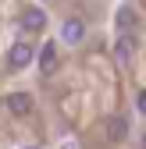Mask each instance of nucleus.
<instances>
[{
  "label": "nucleus",
  "instance_id": "nucleus-11",
  "mask_svg": "<svg viewBox=\"0 0 146 149\" xmlns=\"http://www.w3.org/2000/svg\"><path fill=\"white\" fill-rule=\"evenodd\" d=\"M29 149H36V146H29Z\"/></svg>",
  "mask_w": 146,
  "mask_h": 149
},
{
  "label": "nucleus",
  "instance_id": "nucleus-6",
  "mask_svg": "<svg viewBox=\"0 0 146 149\" xmlns=\"http://www.w3.org/2000/svg\"><path fill=\"white\" fill-rule=\"evenodd\" d=\"M53 68H57V43H46V46H39V71L53 74Z\"/></svg>",
  "mask_w": 146,
  "mask_h": 149
},
{
  "label": "nucleus",
  "instance_id": "nucleus-7",
  "mask_svg": "<svg viewBox=\"0 0 146 149\" xmlns=\"http://www.w3.org/2000/svg\"><path fill=\"white\" fill-rule=\"evenodd\" d=\"M114 53H118V61H121V64H128V61H132V53H135V39H132L128 32H121V36H118Z\"/></svg>",
  "mask_w": 146,
  "mask_h": 149
},
{
  "label": "nucleus",
  "instance_id": "nucleus-8",
  "mask_svg": "<svg viewBox=\"0 0 146 149\" xmlns=\"http://www.w3.org/2000/svg\"><path fill=\"white\" fill-rule=\"evenodd\" d=\"M132 25H135V14H132V7H121V11H118V29H121V32H128Z\"/></svg>",
  "mask_w": 146,
  "mask_h": 149
},
{
  "label": "nucleus",
  "instance_id": "nucleus-2",
  "mask_svg": "<svg viewBox=\"0 0 146 149\" xmlns=\"http://www.w3.org/2000/svg\"><path fill=\"white\" fill-rule=\"evenodd\" d=\"M4 107L11 110L14 117H25V114H32V96H29V92H7Z\"/></svg>",
  "mask_w": 146,
  "mask_h": 149
},
{
  "label": "nucleus",
  "instance_id": "nucleus-3",
  "mask_svg": "<svg viewBox=\"0 0 146 149\" xmlns=\"http://www.w3.org/2000/svg\"><path fill=\"white\" fill-rule=\"evenodd\" d=\"M18 22H22V32H43V29H46V14H43L39 7H25Z\"/></svg>",
  "mask_w": 146,
  "mask_h": 149
},
{
  "label": "nucleus",
  "instance_id": "nucleus-9",
  "mask_svg": "<svg viewBox=\"0 0 146 149\" xmlns=\"http://www.w3.org/2000/svg\"><path fill=\"white\" fill-rule=\"evenodd\" d=\"M135 107H139V114H146V89L139 92V100H135Z\"/></svg>",
  "mask_w": 146,
  "mask_h": 149
},
{
  "label": "nucleus",
  "instance_id": "nucleus-4",
  "mask_svg": "<svg viewBox=\"0 0 146 149\" xmlns=\"http://www.w3.org/2000/svg\"><path fill=\"white\" fill-rule=\"evenodd\" d=\"M103 128H107V139H111V142H125V139H128V121H125L121 114H111Z\"/></svg>",
  "mask_w": 146,
  "mask_h": 149
},
{
  "label": "nucleus",
  "instance_id": "nucleus-10",
  "mask_svg": "<svg viewBox=\"0 0 146 149\" xmlns=\"http://www.w3.org/2000/svg\"><path fill=\"white\" fill-rule=\"evenodd\" d=\"M142 149H146V135H142Z\"/></svg>",
  "mask_w": 146,
  "mask_h": 149
},
{
  "label": "nucleus",
  "instance_id": "nucleus-1",
  "mask_svg": "<svg viewBox=\"0 0 146 149\" xmlns=\"http://www.w3.org/2000/svg\"><path fill=\"white\" fill-rule=\"evenodd\" d=\"M32 57H36V50H32L29 43H14V46L7 50V64H11L14 71H18V68H29Z\"/></svg>",
  "mask_w": 146,
  "mask_h": 149
},
{
  "label": "nucleus",
  "instance_id": "nucleus-5",
  "mask_svg": "<svg viewBox=\"0 0 146 149\" xmlns=\"http://www.w3.org/2000/svg\"><path fill=\"white\" fill-rule=\"evenodd\" d=\"M82 36H86V25L79 22V18H68V22L61 25V39L64 43H82Z\"/></svg>",
  "mask_w": 146,
  "mask_h": 149
}]
</instances>
